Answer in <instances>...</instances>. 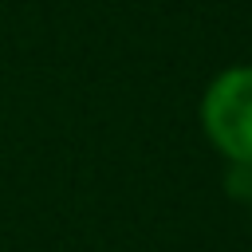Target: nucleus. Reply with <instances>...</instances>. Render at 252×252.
Masks as SVG:
<instances>
[{
    "instance_id": "7ed1b4c3",
    "label": "nucleus",
    "mask_w": 252,
    "mask_h": 252,
    "mask_svg": "<svg viewBox=\"0 0 252 252\" xmlns=\"http://www.w3.org/2000/svg\"><path fill=\"white\" fill-rule=\"evenodd\" d=\"M248 209H252V201H248Z\"/></svg>"
},
{
    "instance_id": "f03ea898",
    "label": "nucleus",
    "mask_w": 252,
    "mask_h": 252,
    "mask_svg": "<svg viewBox=\"0 0 252 252\" xmlns=\"http://www.w3.org/2000/svg\"><path fill=\"white\" fill-rule=\"evenodd\" d=\"M224 185H228V197H232V201L248 205V201H252V165H236V161H228Z\"/></svg>"
},
{
    "instance_id": "f257e3e1",
    "label": "nucleus",
    "mask_w": 252,
    "mask_h": 252,
    "mask_svg": "<svg viewBox=\"0 0 252 252\" xmlns=\"http://www.w3.org/2000/svg\"><path fill=\"white\" fill-rule=\"evenodd\" d=\"M201 130L224 161L252 165V63L213 75L201 94Z\"/></svg>"
}]
</instances>
